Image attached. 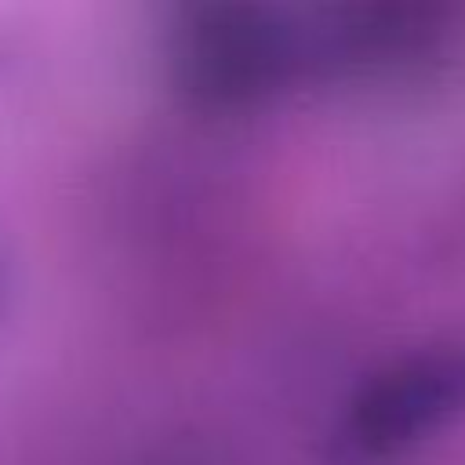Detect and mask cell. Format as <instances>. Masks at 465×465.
Segmentation results:
<instances>
[{
	"label": "cell",
	"mask_w": 465,
	"mask_h": 465,
	"mask_svg": "<svg viewBox=\"0 0 465 465\" xmlns=\"http://www.w3.org/2000/svg\"><path fill=\"white\" fill-rule=\"evenodd\" d=\"M305 62V29L265 7H196L174 33V69L203 102L236 105L283 87Z\"/></svg>",
	"instance_id": "1"
}]
</instances>
